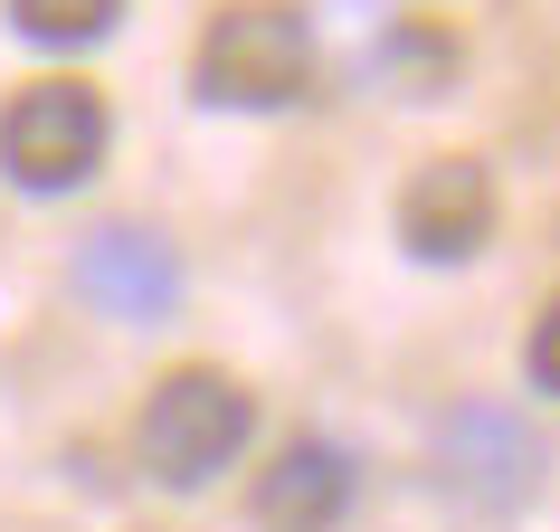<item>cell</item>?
I'll list each match as a JSON object with an SVG mask.
<instances>
[{"mask_svg":"<svg viewBox=\"0 0 560 532\" xmlns=\"http://www.w3.org/2000/svg\"><path fill=\"white\" fill-rule=\"evenodd\" d=\"M247 438H257V400H247V381L209 371V361L162 371L143 418H133V456L162 495H200L209 475H229L247 456Z\"/></svg>","mask_w":560,"mask_h":532,"instance_id":"6da1fadb","label":"cell"},{"mask_svg":"<svg viewBox=\"0 0 560 532\" xmlns=\"http://www.w3.org/2000/svg\"><path fill=\"white\" fill-rule=\"evenodd\" d=\"M314 86V20L295 0H229L190 48V95L219 115H276Z\"/></svg>","mask_w":560,"mask_h":532,"instance_id":"7a4b0ae2","label":"cell"},{"mask_svg":"<svg viewBox=\"0 0 560 532\" xmlns=\"http://www.w3.org/2000/svg\"><path fill=\"white\" fill-rule=\"evenodd\" d=\"M105 143H115V124H105V95L86 77H38V86H20L0 105V172L30 200L86 190L105 172Z\"/></svg>","mask_w":560,"mask_h":532,"instance_id":"3957f363","label":"cell"},{"mask_svg":"<svg viewBox=\"0 0 560 532\" xmlns=\"http://www.w3.org/2000/svg\"><path fill=\"white\" fill-rule=\"evenodd\" d=\"M541 428L513 418L503 400H466V409H446L438 447H428V475H438L446 504H466V513H523L541 495Z\"/></svg>","mask_w":560,"mask_h":532,"instance_id":"277c9868","label":"cell"},{"mask_svg":"<svg viewBox=\"0 0 560 532\" xmlns=\"http://www.w3.org/2000/svg\"><path fill=\"white\" fill-rule=\"evenodd\" d=\"M485 238H494V172H485L475 152L418 162L409 190H399V247H409L418 266H466Z\"/></svg>","mask_w":560,"mask_h":532,"instance_id":"5b68a950","label":"cell"},{"mask_svg":"<svg viewBox=\"0 0 560 532\" xmlns=\"http://www.w3.org/2000/svg\"><path fill=\"white\" fill-rule=\"evenodd\" d=\"M77 296L95 304V314H115V324H162L180 304V257L162 229H133V219H115V229H86L77 238Z\"/></svg>","mask_w":560,"mask_h":532,"instance_id":"8992f818","label":"cell"},{"mask_svg":"<svg viewBox=\"0 0 560 532\" xmlns=\"http://www.w3.org/2000/svg\"><path fill=\"white\" fill-rule=\"evenodd\" d=\"M361 495V466L332 438H285L257 475V532H332Z\"/></svg>","mask_w":560,"mask_h":532,"instance_id":"52a82bcc","label":"cell"},{"mask_svg":"<svg viewBox=\"0 0 560 532\" xmlns=\"http://www.w3.org/2000/svg\"><path fill=\"white\" fill-rule=\"evenodd\" d=\"M0 10L30 48H95L124 20V0H0Z\"/></svg>","mask_w":560,"mask_h":532,"instance_id":"ba28073f","label":"cell"},{"mask_svg":"<svg viewBox=\"0 0 560 532\" xmlns=\"http://www.w3.org/2000/svg\"><path fill=\"white\" fill-rule=\"evenodd\" d=\"M389 67H409V86H418V95H438V77L456 67V48H446L438 20H399V30H389Z\"/></svg>","mask_w":560,"mask_h":532,"instance_id":"9c48e42d","label":"cell"},{"mask_svg":"<svg viewBox=\"0 0 560 532\" xmlns=\"http://www.w3.org/2000/svg\"><path fill=\"white\" fill-rule=\"evenodd\" d=\"M523 371H532V390L541 400H560V296L532 314V343H523Z\"/></svg>","mask_w":560,"mask_h":532,"instance_id":"30bf717a","label":"cell"}]
</instances>
